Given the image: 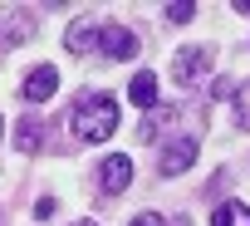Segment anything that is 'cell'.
Segmentation results:
<instances>
[{
	"label": "cell",
	"mask_w": 250,
	"mask_h": 226,
	"mask_svg": "<svg viewBox=\"0 0 250 226\" xmlns=\"http://www.w3.org/2000/svg\"><path fill=\"white\" fill-rule=\"evenodd\" d=\"M74 133L83 143H103L118 133V103L108 93H83L79 108H74Z\"/></svg>",
	"instance_id": "6da1fadb"
},
{
	"label": "cell",
	"mask_w": 250,
	"mask_h": 226,
	"mask_svg": "<svg viewBox=\"0 0 250 226\" xmlns=\"http://www.w3.org/2000/svg\"><path fill=\"white\" fill-rule=\"evenodd\" d=\"M191 162H196V138H191V133H182V138H172V143L162 148L157 172H162V177H177V172H187Z\"/></svg>",
	"instance_id": "7a4b0ae2"
},
{
	"label": "cell",
	"mask_w": 250,
	"mask_h": 226,
	"mask_svg": "<svg viewBox=\"0 0 250 226\" xmlns=\"http://www.w3.org/2000/svg\"><path fill=\"white\" fill-rule=\"evenodd\" d=\"M98 54H108V59H133V54H138V35L123 30V25H103V30H98Z\"/></svg>",
	"instance_id": "3957f363"
},
{
	"label": "cell",
	"mask_w": 250,
	"mask_h": 226,
	"mask_svg": "<svg viewBox=\"0 0 250 226\" xmlns=\"http://www.w3.org/2000/svg\"><path fill=\"white\" fill-rule=\"evenodd\" d=\"M206 69H211V49H201V45H191V49H182L172 59V79L177 84H196Z\"/></svg>",
	"instance_id": "277c9868"
},
{
	"label": "cell",
	"mask_w": 250,
	"mask_h": 226,
	"mask_svg": "<svg viewBox=\"0 0 250 226\" xmlns=\"http://www.w3.org/2000/svg\"><path fill=\"white\" fill-rule=\"evenodd\" d=\"M59 93V74H54V64H40V69H30L25 74V89H20V98H30V103H44V98H54Z\"/></svg>",
	"instance_id": "5b68a950"
},
{
	"label": "cell",
	"mask_w": 250,
	"mask_h": 226,
	"mask_svg": "<svg viewBox=\"0 0 250 226\" xmlns=\"http://www.w3.org/2000/svg\"><path fill=\"white\" fill-rule=\"evenodd\" d=\"M98 30H103V20H93V15H83V20H74V25H69V35H64V45H69L74 54H88V49H98Z\"/></svg>",
	"instance_id": "8992f818"
},
{
	"label": "cell",
	"mask_w": 250,
	"mask_h": 226,
	"mask_svg": "<svg viewBox=\"0 0 250 226\" xmlns=\"http://www.w3.org/2000/svg\"><path fill=\"white\" fill-rule=\"evenodd\" d=\"M98 182H103V192H123L133 182V158H123V153H113L103 167H98Z\"/></svg>",
	"instance_id": "52a82bcc"
},
{
	"label": "cell",
	"mask_w": 250,
	"mask_h": 226,
	"mask_svg": "<svg viewBox=\"0 0 250 226\" xmlns=\"http://www.w3.org/2000/svg\"><path fill=\"white\" fill-rule=\"evenodd\" d=\"M128 98H133L143 113H152V108H157V74H152V69H138L133 84H128Z\"/></svg>",
	"instance_id": "ba28073f"
},
{
	"label": "cell",
	"mask_w": 250,
	"mask_h": 226,
	"mask_svg": "<svg viewBox=\"0 0 250 226\" xmlns=\"http://www.w3.org/2000/svg\"><path fill=\"white\" fill-rule=\"evenodd\" d=\"M44 148V128L35 123V118H20V128H15V153H40Z\"/></svg>",
	"instance_id": "9c48e42d"
},
{
	"label": "cell",
	"mask_w": 250,
	"mask_h": 226,
	"mask_svg": "<svg viewBox=\"0 0 250 226\" xmlns=\"http://www.w3.org/2000/svg\"><path fill=\"white\" fill-rule=\"evenodd\" d=\"M211 226H250V206L245 202H221L211 211Z\"/></svg>",
	"instance_id": "30bf717a"
},
{
	"label": "cell",
	"mask_w": 250,
	"mask_h": 226,
	"mask_svg": "<svg viewBox=\"0 0 250 226\" xmlns=\"http://www.w3.org/2000/svg\"><path fill=\"white\" fill-rule=\"evenodd\" d=\"M30 30H35V20H30L25 10H10V15H5V40H10V45H20Z\"/></svg>",
	"instance_id": "8fae6325"
},
{
	"label": "cell",
	"mask_w": 250,
	"mask_h": 226,
	"mask_svg": "<svg viewBox=\"0 0 250 226\" xmlns=\"http://www.w3.org/2000/svg\"><path fill=\"white\" fill-rule=\"evenodd\" d=\"M167 118H172V108H152V118H143V133H138V138H157Z\"/></svg>",
	"instance_id": "7c38bea8"
},
{
	"label": "cell",
	"mask_w": 250,
	"mask_h": 226,
	"mask_svg": "<svg viewBox=\"0 0 250 226\" xmlns=\"http://www.w3.org/2000/svg\"><path fill=\"white\" fill-rule=\"evenodd\" d=\"M235 123L250 133V84H240V93H235Z\"/></svg>",
	"instance_id": "4fadbf2b"
},
{
	"label": "cell",
	"mask_w": 250,
	"mask_h": 226,
	"mask_svg": "<svg viewBox=\"0 0 250 226\" xmlns=\"http://www.w3.org/2000/svg\"><path fill=\"white\" fill-rule=\"evenodd\" d=\"M196 15V5H191V0H172V5H167V20H177V25H187Z\"/></svg>",
	"instance_id": "5bb4252c"
},
{
	"label": "cell",
	"mask_w": 250,
	"mask_h": 226,
	"mask_svg": "<svg viewBox=\"0 0 250 226\" xmlns=\"http://www.w3.org/2000/svg\"><path fill=\"white\" fill-rule=\"evenodd\" d=\"M211 98H216V103H221V98H230V103H235V93H230V79H226V74H221V79H211Z\"/></svg>",
	"instance_id": "9a60e30c"
},
{
	"label": "cell",
	"mask_w": 250,
	"mask_h": 226,
	"mask_svg": "<svg viewBox=\"0 0 250 226\" xmlns=\"http://www.w3.org/2000/svg\"><path fill=\"white\" fill-rule=\"evenodd\" d=\"M35 216L49 221V216H54V197H40V202H35Z\"/></svg>",
	"instance_id": "2e32d148"
},
{
	"label": "cell",
	"mask_w": 250,
	"mask_h": 226,
	"mask_svg": "<svg viewBox=\"0 0 250 226\" xmlns=\"http://www.w3.org/2000/svg\"><path fill=\"white\" fill-rule=\"evenodd\" d=\"M128 226H162V216H157V211H143V216H133Z\"/></svg>",
	"instance_id": "e0dca14e"
},
{
	"label": "cell",
	"mask_w": 250,
	"mask_h": 226,
	"mask_svg": "<svg viewBox=\"0 0 250 226\" xmlns=\"http://www.w3.org/2000/svg\"><path fill=\"white\" fill-rule=\"evenodd\" d=\"M167 226H191V221H187V216H172V221H167Z\"/></svg>",
	"instance_id": "ac0fdd59"
},
{
	"label": "cell",
	"mask_w": 250,
	"mask_h": 226,
	"mask_svg": "<svg viewBox=\"0 0 250 226\" xmlns=\"http://www.w3.org/2000/svg\"><path fill=\"white\" fill-rule=\"evenodd\" d=\"M69 226H98V221H69Z\"/></svg>",
	"instance_id": "d6986e66"
}]
</instances>
